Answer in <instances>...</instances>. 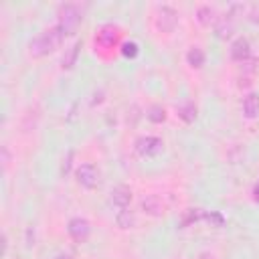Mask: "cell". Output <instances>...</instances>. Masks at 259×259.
<instances>
[{
    "mask_svg": "<svg viewBox=\"0 0 259 259\" xmlns=\"http://www.w3.org/2000/svg\"><path fill=\"white\" fill-rule=\"evenodd\" d=\"M243 115L247 119L259 117V95L257 93H247L243 99Z\"/></svg>",
    "mask_w": 259,
    "mask_h": 259,
    "instance_id": "11",
    "label": "cell"
},
{
    "mask_svg": "<svg viewBox=\"0 0 259 259\" xmlns=\"http://www.w3.org/2000/svg\"><path fill=\"white\" fill-rule=\"evenodd\" d=\"M115 223L119 229H132L134 227V214L127 210V208H119V212L115 214Z\"/></svg>",
    "mask_w": 259,
    "mask_h": 259,
    "instance_id": "16",
    "label": "cell"
},
{
    "mask_svg": "<svg viewBox=\"0 0 259 259\" xmlns=\"http://www.w3.org/2000/svg\"><path fill=\"white\" fill-rule=\"evenodd\" d=\"M251 57V42L245 36H237L231 42V59L237 63H245Z\"/></svg>",
    "mask_w": 259,
    "mask_h": 259,
    "instance_id": "8",
    "label": "cell"
},
{
    "mask_svg": "<svg viewBox=\"0 0 259 259\" xmlns=\"http://www.w3.org/2000/svg\"><path fill=\"white\" fill-rule=\"evenodd\" d=\"M55 259H73V257H71V255H65V253H63V255H57Z\"/></svg>",
    "mask_w": 259,
    "mask_h": 259,
    "instance_id": "20",
    "label": "cell"
},
{
    "mask_svg": "<svg viewBox=\"0 0 259 259\" xmlns=\"http://www.w3.org/2000/svg\"><path fill=\"white\" fill-rule=\"evenodd\" d=\"M81 47H83V42H81V40H75V42L69 47V51H67V53H65V57H63V69H71V67L77 63V57H79Z\"/></svg>",
    "mask_w": 259,
    "mask_h": 259,
    "instance_id": "13",
    "label": "cell"
},
{
    "mask_svg": "<svg viewBox=\"0 0 259 259\" xmlns=\"http://www.w3.org/2000/svg\"><path fill=\"white\" fill-rule=\"evenodd\" d=\"M138 53H140V47H138V42H134V40H125V42L121 45V55H123V57H130V59H134Z\"/></svg>",
    "mask_w": 259,
    "mask_h": 259,
    "instance_id": "18",
    "label": "cell"
},
{
    "mask_svg": "<svg viewBox=\"0 0 259 259\" xmlns=\"http://www.w3.org/2000/svg\"><path fill=\"white\" fill-rule=\"evenodd\" d=\"M255 8H257V10H259V6H255Z\"/></svg>",
    "mask_w": 259,
    "mask_h": 259,
    "instance_id": "21",
    "label": "cell"
},
{
    "mask_svg": "<svg viewBox=\"0 0 259 259\" xmlns=\"http://www.w3.org/2000/svg\"><path fill=\"white\" fill-rule=\"evenodd\" d=\"M67 233L69 237L75 241V243H85L91 235V225L87 219L83 217H73L69 223H67Z\"/></svg>",
    "mask_w": 259,
    "mask_h": 259,
    "instance_id": "4",
    "label": "cell"
},
{
    "mask_svg": "<svg viewBox=\"0 0 259 259\" xmlns=\"http://www.w3.org/2000/svg\"><path fill=\"white\" fill-rule=\"evenodd\" d=\"M63 40H65V34H63L61 28L55 24V26H51V28L38 32V34L30 40L28 49H30V55H32V57H47V55L55 53V51L61 47Z\"/></svg>",
    "mask_w": 259,
    "mask_h": 259,
    "instance_id": "1",
    "label": "cell"
},
{
    "mask_svg": "<svg viewBox=\"0 0 259 259\" xmlns=\"http://www.w3.org/2000/svg\"><path fill=\"white\" fill-rule=\"evenodd\" d=\"M111 202H113L117 208H127V204L132 202V190H130V186L117 184V186L111 190Z\"/></svg>",
    "mask_w": 259,
    "mask_h": 259,
    "instance_id": "10",
    "label": "cell"
},
{
    "mask_svg": "<svg viewBox=\"0 0 259 259\" xmlns=\"http://www.w3.org/2000/svg\"><path fill=\"white\" fill-rule=\"evenodd\" d=\"M148 119L150 121H154V123H160V121H164L166 119V109L162 107V105H152L150 109H148Z\"/></svg>",
    "mask_w": 259,
    "mask_h": 259,
    "instance_id": "17",
    "label": "cell"
},
{
    "mask_svg": "<svg viewBox=\"0 0 259 259\" xmlns=\"http://www.w3.org/2000/svg\"><path fill=\"white\" fill-rule=\"evenodd\" d=\"M196 20H198L202 26H208V24L214 20V8L208 6V4L200 6V8L196 10Z\"/></svg>",
    "mask_w": 259,
    "mask_h": 259,
    "instance_id": "15",
    "label": "cell"
},
{
    "mask_svg": "<svg viewBox=\"0 0 259 259\" xmlns=\"http://www.w3.org/2000/svg\"><path fill=\"white\" fill-rule=\"evenodd\" d=\"M164 148V142L156 136H142L136 140V152L144 158H152L156 154H160Z\"/></svg>",
    "mask_w": 259,
    "mask_h": 259,
    "instance_id": "5",
    "label": "cell"
},
{
    "mask_svg": "<svg viewBox=\"0 0 259 259\" xmlns=\"http://www.w3.org/2000/svg\"><path fill=\"white\" fill-rule=\"evenodd\" d=\"M117 28L113 26V24H103L99 30H97V34H95V45H99V47H103V49H109V47H113L115 45V40H117Z\"/></svg>",
    "mask_w": 259,
    "mask_h": 259,
    "instance_id": "9",
    "label": "cell"
},
{
    "mask_svg": "<svg viewBox=\"0 0 259 259\" xmlns=\"http://www.w3.org/2000/svg\"><path fill=\"white\" fill-rule=\"evenodd\" d=\"M99 170L93 166V164H81V166H77V170H75V180H77V184H81L83 188H87V190H91V188H95L97 184H99Z\"/></svg>",
    "mask_w": 259,
    "mask_h": 259,
    "instance_id": "3",
    "label": "cell"
},
{
    "mask_svg": "<svg viewBox=\"0 0 259 259\" xmlns=\"http://www.w3.org/2000/svg\"><path fill=\"white\" fill-rule=\"evenodd\" d=\"M186 63L192 69H200L204 65V51L200 47H190L188 53H186Z\"/></svg>",
    "mask_w": 259,
    "mask_h": 259,
    "instance_id": "12",
    "label": "cell"
},
{
    "mask_svg": "<svg viewBox=\"0 0 259 259\" xmlns=\"http://www.w3.org/2000/svg\"><path fill=\"white\" fill-rule=\"evenodd\" d=\"M253 200L255 202H259V182L255 184V188H253Z\"/></svg>",
    "mask_w": 259,
    "mask_h": 259,
    "instance_id": "19",
    "label": "cell"
},
{
    "mask_svg": "<svg viewBox=\"0 0 259 259\" xmlns=\"http://www.w3.org/2000/svg\"><path fill=\"white\" fill-rule=\"evenodd\" d=\"M178 117L182 119V121H186V123H190V121H194V117H196V105L192 103V101H186V103H182L178 109Z\"/></svg>",
    "mask_w": 259,
    "mask_h": 259,
    "instance_id": "14",
    "label": "cell"
},
{
    "mask_svg": "<svg viewBox=\"0 0 259 259\" xmlns=\"http://www.w3.org/2000/svg\"><path fill=\"white\" fill-rule=\"evenodd\" d=\"M81 22H83V10L79 8V4L67 2V4L59 6V10H57V26L61 28V32L65 36L75 34Z\"/></svg>",
    "mask_w": 259,
    "mask_h": 259,
    "instance_id": "2",
    "label": "cell"
},
{
    "mask_svg": "<svg viewBox=\"0 0 259 259\" xmlns=\"http://www.w3.org/2000/svg\"><path fill=\"white\" fill-rule=\"evenodd\" d=\"M241 8H243L241 4H233V6L229 8V12H225L223 16L217 18V32H219L221 38H227V36L233 32L235 22H237V14H239Z\"/></svg>",
    "mask_w": 259,
    "mask_h": 259,
    "instance_id": "6",
    "label": "cell"
},
{
    "mask_svg": "<svg viewBox=\"0 0 259 259\" xmlns=\"http://www.w3.org/2000/svg\"><path fill=\"white\" fill-rule=\"evenodd\" d=\"M178 22V14L176 10H172L170 6H160L156 12V28L162 32H172L174 26Z\"/></svg>",
    "mask_w": 259,
    "mask_h": 259,
    "instance_id": "7",
    "label": "cell"
}]
</instances>
